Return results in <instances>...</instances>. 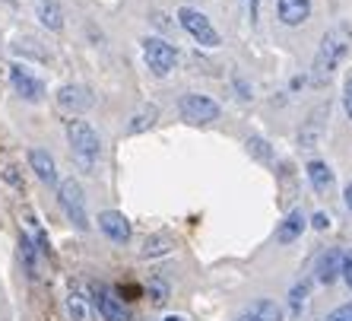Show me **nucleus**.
<instances>
[{
	"label": "nucleus",
	"mask_w": 352,
	"mask_h": 321,
	"mask_svg": "<svg viewBox=\"0 0 352 321\" xmlns=\"http://www.w3.org/2000/svg\"><path fill=\"white\" fill-rule=\"evenodd\" d=\"M343 200H346V207H349V210H352V181H349V185H346V188H343Z\"/></svg>",
	"instance_id": "obj_30"
},
{
	"label": "nucleus",
	"mask_w": 352,
	"mask_h": 321,
	"mask_svg": "<svg viewBox=\"0 0 352 321\" xmlns=\"http://www.w3.org/2000/svg\"><path fill=\"white\" fill-rule=\"evenodd\" d=\"M10 86H13L16 96L19 99H25V102H41L45 99V83H41L38 76H35L29 67H23V64L10 67Z\"/></svg>",
	"instance_id": "obj_8"
},
{
	"label": "nucleus",
	"mask_w": 352,
	"mask_h": 321,
	"mask_svg": "<svg viewBox=\"0 0 352 321\" xmlns=\"http://www.w3.org/2000/svg\"><path fill=\"white\" fill-rule=\"evenodd\" d=\"M327 115H330V102L318 105L311 115H308V121H305L302 134H298V143H302V147H318L320 131H324V118H327Z\"/></svg>",
	"instance_id": "obj_14"
},
{
	"label": "nucleus",
	"mask_w": 352,
	"mask_h": 321,
	"mask_svg": "<svg viewBox=\"0 0 352 321\" xmlns=\"http://www.w3.org/2000/svg\"><path fill=\"white\" fill-rule=\"evenodd\" d=\"M308 296H311V280L295 283L292 293H289V312H292V315H302V309L308 305Z\"/></svg>",
	"instance_id": "obj_23"
},
{
	"label": "nucleus",
	"mask_w": 352,
	"mask_h": 321,
	"mask_svg": "<svg viewBox=\"0 0 352 321\" xmlns=\"http://www.w3.org/2000/svg\"><path fill=\"white\" fill-rule=\"evenodd\" d=\"M162 321H188V318H181V315H165Z\"/></svg>",
	"instance_id": "obj_31"
},
{
	"label": "nucleus",
	"mask_w": 352,
	"mask_h": 321,
	"mask_svg": "<svg viewBox=\"0 0 352 321\" xmlns=\"http://www.w3.org/2000/svg\"><path fill=\"white\" fill-rule=\"evenodd\" d=\"M29 169L35 172V178L41 185H58V165H54V156L48 149H29Z\"/></svg>",
	"instance_id": "obj_12"
},
{
	"label": "nucleus",
	"mask_w": 352,
	"mask_h": 321,
	"mask_svg": "<svg viewBox=\"0 0 352 321\" xmlns=\"http://www.w3.org/2000/svg\"><path fill=\"white\" fill-rule=\"evenodd\" d=\"M238 321H254V318H251V315H245V318H238Z\"/></svg>",
	"instance_id": "obj_32"
},
{
	"label": "nucleus",
	"mask_w": 352,
	"mask_h": 321,
	"mask_svg": "<svg viewBox=\"0 0 352 321\" xmlns=\"http://www.w3.org/2000/svg\"><path fill=\"white\" fill-rule=\"evenodd\" d=\"M248 315H251L254 321H283V309H279L273 299H257Z\"/></svg>",
	"instance_id": "obj_22"
},
{
	"label": "nucleus",
	"mask_w": 352,
	"mask_h": 321,
	"mask_svg": "<svg viewBox=\"0 0 352 321\" xmlns=\"http://www.w3.org/2000/svg\"><path fill=\"white\" fill-rule=\"evenodd\" d=\"M311 226H314V229L324 232V229L330 226V216H327V214H314V216H311Z\"/></svg>",
	"instance_id": "obj_29"
},
{
	"label": "nucleus",
	"mask_w": 352,
	"mask_h": 321,
	"mask_svg": "<svg viewBox=\"0 0 352 321\" xmlns=\"http://www.w3.org/2000/svg\"><path fill=\"white\" fill-rule=\"evenodd\" d=\"M67 143L74 149V159L92 172V165H96L98 153H102V141H98V131L92 127L89 121H80V118H70L67 121Z\"/></svg>",
	"instance_id": "obj_2"
},
{
	"label": "nucleus",
	"mask_w": 352,
	"mask_h": 321,
	"mask_svg": "<svg viewBox=\"0 0 352 321\" xmlns=\"http://www.w3.org/2000/svg\"><path fill=\"white\" fill-rule=\"evenodd\" d=\"M58 105L64 108V112L80 115V112H89V108L96 105V96H92V90L82 86V83H67V86L58 90Z\"/></svg>",
	"instance_id": "obj_10"
},
{
	"label": "nucleus",
	"mask_w": 352,
	"mask_h": 321,
	"mask_svg": "<svg viewBox=\"0 0 352 321\" xmlns=\"http://www.w3.org/2000/svg\"><path fill=\"white\" fill-rule=\"evenodd\" d=\"M248 153H254L261 163H273V153H270V143L263 137H248Z\"/></svg>",
	"instance_id": "obj_24"
},
{
	"label": "nucleus",
	"mask_w": 352,
	"mask_h": 321,
	"mask_svg": "<svg viewBox=\"0 0 352 321\" xmlns=\"http://www.w3.org/2000/svg\"><path fill=\"white\" fill-rule=\"evenodd\" d=\"M314 273H318V280L324 283V287L336 283L340 277H343V251H340V248H327V251L318 258V267H314Z\"/></svg>",
	"instance_id": "obj_11"
},
{
	"label": "nucleus",
	"mask_w": 352,
	"mask_h": 321,
	"mask_svg": "<svg viewBox=\"0 0 352 321\" xmlns=\"http://www.w3.org/2000/svg\"><path fill=\"white\" fill-rule=\"evenodd\" d=\"M343 280H346V287L352 289V248L343 251Z\"/></svg>",
	"instance_id": "obj_27"
},
{
	"label": "nucleus",
	"mask_w": 352,
	"mask_h": 321,
	"mask_svg": "<svg viewBox=\"0 0 352 321\" xmlns=\"http://www.w3.org/2000/svg\"><path fill=\"white\" fill-rule=\"evenodd\" d=\"M19 261H23V267H25V273L29 277H35L38 273V248H35V242H32V236H19Z\"/></svg>",
	"instance_id": "obj_20"
},
{
	"label": "nucleus",
	"mask_w": 352,
	"mask_h": 321,
	"mask_svg": "<svg viewBox=\"0 0 352 321\" xmlns=\"http://www.w3.org/2000/svg\"><path fill=\"white\" fill-rule=\"evenodd\" d=\"M327 321H352V302L340 305V309H333V312L327 315Z\"/></svg>",
	"instance_id": "obj_26"
},
{
	"label": "nucleus",
	"mask_w": 352,
	"mask_h": 321,
	"mask_svg": "<svg viewBox=\"0 0 352 321\" xmlns=\"http://www.w3.org/2000/svg\"><path fill=\"white\" fill-rule=\"evenodd\" d=\"M305 172H308V181H311V188L318 194H327L333 188V169L327 163H320V159H311V163L305 165Z\"/></svg>",
	"instance_id": "obj_17"
},
{
	"label": "nucleus",
	"mask_w": 352,
	"mask_h": 321,
	"mask_svg": "<svg viewBox=\"0 0 352 321\" xmlns=\"http://www.w3.org/2000/svg\"><path fill=\"white\" fill-rule=\"evenodd\" d=\"M35 17L45 29L51 32H60L64 29V13H60V3L58 0H35Z\"/></svg>",
	"instance_id": "obj_16"
},
{
	"label": "nucleus",
	"mask_w": 352,
	"mask_h": 321,
	"mask_svg": "<svg viewBox=\"0 0 352 321\" xmlns=\"http://www.w3.org/2000/svg\"><path fill=\"white\" fill-rule=\"evenodd\" d=\"M178 23L197 45H204V48H219V32H216V25L210 23L206 13H200V10H194V7H181Z\"/></svg>",
	"instance_id": "obj_4"
},
{
	"label": "nucleus",
	"mask_w": 352,
	"mask_h": 321,
	"mask_svg": "<svg viewBox=\"0 0 352 321\" xmlns=\"http://www.w3.org/2000/svg\"><path fill=\"white\" fill-rule=\"evenodd\" d=\"M159 121V105H153V102H146V105H140L137 112L131 115V124H127V134H143V131H149L153 124Z\"/></svg>",
	"instance_id": "obj_18"
},
{
	"label": "nucleus",
	"mask_w": 352,
	"mask_h": 321,
	"mask_svg": "<svg viewBox=\"0 0 352 321\" xmlns=\"http://www.w3.org/2000/svg\"><path fill=\"white\" fill-rule=\"evenodd\" d=\"M89 299L98 309L102 321H127V309H124V302L105 287V283H89Z\"/></svg>",
	"instance_id": "obj_7"
},
{
	"label": "nucleus",
	"mask_w": 352,
	"mask_h": 321,
	"mask_svg": "<svg viewBox=\"0 0 352 321\" xmlns=\"http://www.w3.org/2000/svg\"><path fill=\"white\" fill-rule=\"evenodd\" d=\"M175 248V239L168 236V232H156V236H149L146 242H143V248H140V258H162L168 255Z\"/></svg>",
	"instance_id": "obj_19"
},
{
	"label": "nucleus",
	"mask_w": 352,
	"mask_h": 321,
	"mask_svg": "<svg viewBox=\"0 0 352 321\" xmlns=\"http://www.w3.org/2000/svg\"><path fill=\"white\" fill-rule=\"evenodd\" d=\"M96 222H98V229H102V236H105V239H111L115 245H127V242H131V236H133L131 220H127L121 210H102Z\"/></svg>",
	"instance_id": "obj_9"
},
{
	"label": "nucleus",
	"mask_w": 352,
	"mask_h": 321,
	"mask_svg": "<svg viewBox=\"0 0 352 321\" xmlns=\"http://www.w3.org/2000/svg\"><path fill=\"white\" fill-rule=\"evenodd\" d=\"M343 105H346V115H349V121H352V76L343 86Z\"/></svg>",
	"instance_id": "obj_28"
},
{
	"label": "nucleus",
	"mask_w": 352,
	"mask_h": 321,
	"mask_svg": "<svg viewBox=\"0 0 352 321\" xmlns=\"http://www.w3.org/2000/svg\"><path fill=\"white\" fill-rule=\"evenodd\" d=\"M276 10L286 25H302L311 17V0H276Z\"/></svg>",
	"instance_id": "obj_15"
},
{
	"label": "nucleus",
	"mask_w": 352,
	"mask_h": 321,
	"mask_svg": "<svg viewBox=\"0 0 352 321\" xmlns=\"http://www.w3.org/2000/svg\"><path fill=\"white\" fill-rule=\"evenodd\" d=\"M149 299H153L156 305L168 302V283H162L159 277H153V280H149Z\"/></svg>",
	"instance_id": "obj_25"
},
{
	"label": "nucleus",
	"mask_w": 352,
	"mask_h": 321,
	"mask_svg": "<svg viewBox=\"0 0 352 321\" xmlns=\"http://www.w3.org/2000/svg\"><path fill=\"white\" fill-rule=\"evenodd\" d=\"M305 226H308V220H305L302 210H289V214L283 216V222L276 226V242L279 245H292L295 239H302Z\"/></svg>",
	"instance_id": "obj_13"
},
{
	"label": "nucleus",
	"mask_w": 352,
	"mask_h": 321,
	"mask_svg": "<svg viewBox=\"0 0 352 321\" xmlns=\"http://www.w3.org/2000/svg\"><path fill=\"white\" fill-rule=\"evenodd\" d=\"M58 200L64 207L67 220L74 222L76 229H89V214H86V194H82V185L76 178H64L58 185Z\"/></svg>",
	"instance_id": "obj_3"
},
{
	"label": "nucleus",
	"mask_w": 352,
	"mask_h": 321,
	"mask_svg": "<svg viewBox=\"0 0 352 321\" xmlns=\"http://www.w3.org/2000/svg\"><path fill=\"white\" fill-rule=\"evenodd\" d=\"M349 48H352V32L346 25H333V29L324 32V39H320V45H318V54H314V64H311L314 86H324V83L333 76V70L343 64Z\"/></svg>",
	"instance_id": "obj_1"
},
{
	"label": "nucleus",
	"mask_w": 352,
	"mask_h": 321,
	"mask_svg": "<svg viewBox=\"0 0 352 321\" xmlns=\"http://www.w3.org/2000/svg\"><path fill=\"white\" fill-rule=\"evenodd\" d=\"M143 45V61H146V67L153 70L156 76H168L175 70V64H178V51H175V45H168L165 39H159V35H149V39L140 41Z\"/></svg>",
	"instance_id": "obj_5"
},
{
	"label": "nucleus",
	"mask_w": 352,
	"mask_h": 321,
	"mask_svg": "<svg viewBox=\"0 0 352 321\" xmlns=\"http://www.w3.org/2000/svg\"><path fill=\"white\" fill-rule=\"evenodd\" d=\"M178 112L188 124H213L216 118L222 115L219 102H213L204 92H184L178 99Z\"/></svg>",
	"instance_id": "obj_6"
},
{
	"label": "nucleus",
	"mask_w": 352,
	"mask_h": 321,
	"mask_svg": "<svg viewBox=\"0 0 352 321\" xmlns=\"http://www.w3.org/2000/svg\"><path fill=\"white\" fill-rule=\"evenodd\" d=\"M67 312L74 321H89L92 318V309H89V299L82 296L80 289H70L67 293Z\"/></svg>",
	"instance_id": "obj_21"
}]
</instances>
